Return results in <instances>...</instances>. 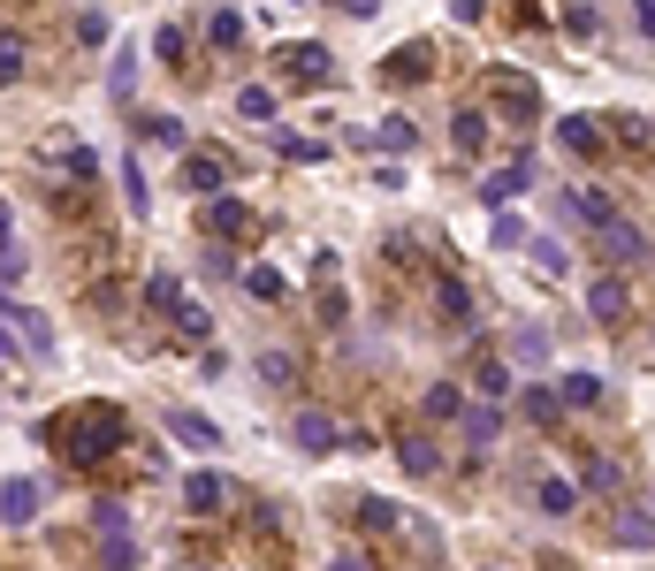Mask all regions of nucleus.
<instances>
[{
	"mask_svg": "<svg viewBox=\"0 0 655 571\" xmlns=\"http://www.w3.org/2000/svg\"><path fill=\"white\" fill-rule=\"evenodd\" d=\"M38 434L54 442V457H61L69 472H92L100 457H115V449L130 442V412H123V404H100V397H84V404L54 412Z\"/></svg>",
	"mask_w": 655,
	"mask_h": 571,
	"instance_id": "obj_1",
	"label": "nucleus"
},
{
	"mask_svg": "<svg viewBox=\"0 0 655 571\" xmlns=\"http://www.w3.org/2000/svg\"><path fill=\"white\" fill-rule=\"evenodd\" d=\"M198 229H206L221 252H237V244H252V237H260V214H252L244 198H229V191H221V198H206V206H198Z\"/></svg>",
	"mask_w": 655,
	"mask_h": 571,
	"instance_id": "obj_2",
	"label": "nucleus"
},
{
	"mask_svg": "<svg viewBox=\"0 0 655 571\" xmlns=\"http://www.w3.org/2000/svg\"><path fill=\"white\" fill-rule=\"evenodd\" d=\"M275 69H283V84H298V92H328V84H335V61H328V46H313V38L275 46Z\"/></svg>",
	"mask_w": 655,
	"mask_h": 571,
	"instance_id": "obj_3",
	"label": "nucleus"
},
{
	"mask_svg": "<svg viewBox=\"0 0 655 571\" xmlns=\"http://www.w3.org/2000/svg\"><path fill=\"white\" fill-rule=\"evenodd\" d=\"M595 252H602V260H610V275H618V267H648V260H655L648 229H641V221H625V214H618V221H602V229H595Z\"/></svg>",
	"mask_w": 655,
	"mask_h": 571,
	"instance_id": "obj_4",
	"label": "nucleus"
},
{
	"mask_svg": "<svg viewBox=\"0 0 655 571\" xmlns=\"http://www.w3.org/2000/svg\"><path fill=\"white\" fill-rule=\"evenodd\" d=\"M602 534H610V549H655V503H648V495H625V503H610Z\"/></svg>",
	"mask_w": 655,
	"mask_h": 571,
	"instance_id": "obj_5",
	"label": "nucleus"
},
{
	"mask_svg": "<svg viewBox=\"0 0 655 571\" xmlns=\"http://www.w3.org/2000/svg\"><path fill=\"white\" fill-rule=\"evenodd\" d=\"M495 115H503L510 130H533V123H541V84L518 77V69H495Z\"/></svg>",
	"mask_w": 655,
	"mask_h": 571,
	"instance_id": "obj_6",
	"label": "nucleus"
},
{
	"mask_svg": "<svg viewBox=\"0 0 655 571\" xmlns=\"http://www.w3.org/2000/svg\"><path fill=\"white\" fill-rule=\"evenodd\" d=\"M427 297H435V320H443V328H473V320H481V305H473V289H466L458 267H435Z\"/></svg>",
	"mask_w": 655,
	"mask_h": 571,
	"instance_id": "obj_7",
	"label": "nucleus"
},
{
	"mask_svg": "<svg viewBox=\"0 0 655 571\" xmlns=\"http://www.w3.org/2000/svg\"><path fill=\"white\" fill-rule=\"evenodd\" d=\"M427 77H435V46H427V38H404V46L381 61V84H389V92H404V84H427Z\"/></svg>",
	"mask_w": 655,
	"mask_h": 571,
	"instance_id": "obj_8",
	"label": "nucleus"
},
{
	"mask_svg": "<svg viewBox=\"0 0 655 571\" xmlns=\"http://www.w3.org/2000/svg\"><path fill=\"white\" fill-rule=\"evenodd\" d=\"M587 312H595L602 328H618V320L633 312V283H625V275H610V267H602V275H587Z\"/></svg>",
	"mask_w": 655,
	"mask_h": 571,
	"instance_id": "obj_9",
	"label": "nucleus"
},
{
	"mask_svg": "<svg viewBox=\"0 0 655 571\" xmlns=\"http://www.w3.org/2000/svg\"><path fill=\"white\" fill-rule=\"evenodd\" d=\"M237 175V160L229 152H183V191H198V198H221V183Z\"/></svg>",
	"mask_w": 655,
	"mask_h": 571,
	"instance_id": "obj_10",
	"label": "nucleus"
},
{
	"mask_svg": "<svg viewBox=\"0 0 655 571\" xmlns=\"http://www.w3.org/2000/svg\"><path fill=\"white\" fill-rule=\"evenodd\" d=\"M161 427L183 442V449H221V427L206 420V412H191V404H168L161 412Z\"/></svg>",
	"mask_w": 655,
	"mask_h": 571,
	"instance_id": "obj_11",
	"label": "nucleus"
},
{
	"mask_svg": "<svg viewBox=\"0 0 655 571\" xmlns=\"http://www.w3.org/2000/svg\"><path fill=\"white\" fill-rule=\"evenodd\" d=\"M183 503H191V518H214V511L237 503V488H229L221 472H191V480H183Z\"/></svg>",
	"mask_w": 655,
	"mask_h": 571,
	"instance_id": "obj_12",
	"label": "nucleus"
},
{
	"mask_svg": "<svg viewBox=\"0 0 655 571\" xmlns=\"http://www.w3.org/2000/svg\"><path fill=\"white\" fill-rule=\"evenodd\" d=\"M526 191H533V152H518L510 168H495L489 183H481V198H489V206H510V198H526Z\"/></svg>",
	"mask_w": 655,
	"mask_h": 571,
	"instance_id": "obj_13",
	"label": "nucleus"
},
{
	"mask_svg": "<svg viewBox=\"0 0 655 571\" xmlns=\"http://www.w3.org/2000/svg\"><path fill=\"white\" fill-rule=\"evenodd\" d=\"M290 442H298L306 457H328V449L343 442V427H335L328 412H298V420H290Z\"/></svg>",
	"mask_w": 655,
	"mask_h": 571,
	"instance_id": "obj_14",
	"label": "nucleus"
},
{
	"mask_svg": "<svg viewBox=\"0 0 655 571\" xmlns=\"http://www.w3.org/2000/svg\"><path fill=\"white\" fill-rule=\"evenodd\" d=\"M458 412H466V389H458V381H427V389H420V420L458 427Z\"/></svg>",
	"mask_w": 655,
	"mask_h": 571,
	"instance_id": "obj_15",
	"label": "nucleus"
},
{
	"mask_svg": "<svg viewBox=\"0 0 655 571\" xmlns=\"http://www.w3.org/2000/svg\"><path fill=\"white\" fill-rule=\"evenodd\" d=\"M533 511H541V518H572V511H579V488H572L564 472H541V480H533Z\"/></svg>",
	"mask_w": 655,
	"mask_h": 571,
	"instance_id": "obj_16",
	"label": "nucleus"
},
{
	"mask_svg": "<svg viewBox=\"0 0 655 571\" xmlns=\"http://www.w3.org/2000/svg\"><path fill=\"white\" fill-rule=\"evenodd\" d=\"M564 214H572V221H587V237H595L602 221H618L610 191H587V183H579V191H564Z\"/></svg>",
	"mask_w": 655,
	"mask_h": 571,
	"instance_id": "obj_17",
	"label": "nucleus"
},
{
	"mask_svg": "<svg viewBox=\"0 0 655 571\" xmlns=\"http://www.w3.org/2000/svg\"><path fill=\"white\" fill-rule=\"evenodd\" d=\"M397 465H404L412 480H435V472H443V449H435L427 434H397Z\"/></svg>",
	"mask_w": 655,
	"mask_h": 571,
	"instance_id": "obj_18",
	"label": "nucleus"
},
{
	"mask_svg": "<svg viewBox=\"0 0 655 571\" xmlns=\"http://www.w3.org/2000/svg\"><path fill=\"white\" fill-rule=\"evenodd\" d=\"M38 503H46V488H38V480H8V488H0V518H8V526H31V518H38Z\"/></svg>",
	"mask_w": 655,
	"mask_h": 571,
	"instance_id": "obj_19",
	"label": "nucleus"
},
{
	"mask_svg": "<svg viewBox=\"0 0 655 571\" xmlns=\"http://www.w3.org/2000/svg\"><path fill=\"white\" fill-rule=\"evenodd\" d=\"M23 69H31V31L0 23V84H23Z\"/></svg>",
	"mask_w": 655,
	"mask_h": 571,
	"instance_id": "obj_20",
	"label": "nucleus"
},
{
	"mask_svg": "<svg viewBox=\"0 0 655 571\" xmlns=\"http://www.w3.org/2000/svg\"><path fill=\"white\" fill-rule=\"evenodd\" d=\"M458 434H466L473 449H489L495 434H503V412H495V404H481V397H466V412H458Z\"/></svg>",
	"mask_w": 655,
	"mask_h": 571,
	"instance_id": "obj_21",
	"label": "nucleus"
},
{
	"mask_svg": "<svg viewBox=\"0 0 655 571\" xmlns=\"http://www.w3.org/2000/svg\"><path fill=\"white\" fill-rule=\"evenodd\" d=\"M556 138H564V152H587V160H595V152H602V115H564V123H556Z\"/></svg>",
	"mask_w": 655,
	"mask_h": 571,
	"instance_id": "obj_22",
	"label": "nucleus"
},
{
	"mask_svg": "<svg viewBox=\"0 0 655 571\" xmlns=\"http://www.w3.org/2000/svg\"><path fill=\"white\" fill-rule=\"evenodd\" d=\"M618 480H625V472H618V457L587 449V457H579V480H572V488H587V495H618Z\"/></svg>",
	"mask_w": 655,
	"mask_h": 571,
	"instance_id": "obj_23",
	"label": "nucleus"
},
{
	"mask_svg": "<svg viewBox=\"0 0 655 571\" xmlns=\"http://www.w3.org/2000/svg\"><path fill=\"white\" fill-rule=\"evenodd\" d=\"M351 518H358L366 534H397V526H404V511H397L389 495H351Z\"/></svg>",
	"mask_w": 655,
	"mask_h": 571,
	"instance_id": "obj_24",
	"label": "nucleus"
},
{
	"mask_svg": "<svg viewBox=\"0 0 655 571\" xmlns=\"http://www.w3.org/2000/svg\"><path fill=\"white\" fill-rule=\"evenodd\" d=\"M526 427L556 434V427H564V397H556V389H541V381H533V389H526Z\"/></svg>",
	"mask_w": 655,
	"mask_h": 571,
	"instance_id": "obj_25",
	"label": "nucleus"
},
{
	"mask_svg": "<svg viewBox=\"0 0 655 571\" xmlns=\"http://www.w3.org/2000/svg\"><path fill=\"white\" fill-rule=\"evenodd\" d=\"M510 381H518V374H510V358H481V366H473V397H481V404L510 397Z\"/></svg>",
	"mask_w": 655,
	"mask_h": 571,
	"instance_id": "obj_26",
	"label": "nucleus"
},
{
	"mask_svg": "<svg viewBox=\"0 0 655 571\" xmlns=\"http://www.w3.org/2000/svg\"><path fill=\"white\" fill-rule=\"evenodd\" d=\"M450 145H458V152H481V145H489V115H481V107H458V115H450Z\"/></svg>",
	"mask_w": 655,
	"mask_h": 571,
	"instance_id": "obj_27",
	"label": "nucleus"
},
{
	"mask_svg": "<svg viewBox=\"0 0 655 571\" xmlns=\"http://www.w3.org/2000/svg\"><path fill=\"white\" fill-rule=\"evenodd\" d=\"M526 252H533V275H549V283H564V275H572V252H564L556 237H533Z\"/></svg>",
	"mask_w": 655,
	"mask_h": 571,
	"instance_id": "obj_28",
	"label": "nucleus"
},
{
	"mask_svg": "<svg viewBox=\"0 0 655 571\" xmlns=\"http://www.w3.org/2000/svg\"><path fill=\"white\" fill-rule=\"evenodd\" d=\"M556 397H564V412H587V404H602V374H564Z\"/></svg>",
	"mask_w": 655,
	"mask_h": 571,
	"instance_id": "obj_29",
	"label": "nucleus"
},
{
	"mask_svg": "<svg viewBox=\"0 0 655 571\" xmlns=\"http://www.w3.org/2000/svg\"><path fill=\"white\" fill-rule=\"evenodd\" d=\"M366 145H374V152H412V145H420V123H412V115H389Z\"/></svg>",
	"mask_w": 655,
	"mask_h": 571,
	"instance_id": "obj_30",
	"label": "nucleus"
},
{
	"mask_svg": "<svg viewBox=\"0 0 655 571\" xmlns=\"http://www.w3.org/2000/svg\"><path fill=\"white\" fill-rule=\"evenodd\" d=\"M138 145H161V152H183V123H175V115H138Z\"/></svg>",
	"mask_w": 655,
	"mask_h": 571,
	"instance_id": "obj_31",
	"label": "nucleus"
},
{
	"mask_svg": "<svg viewBox=\"0 0 655 571\" xmlns=\"http://www.w3.org/2000/svg\"><path fill=\"white\" fill-rule=\"evenodd\" d=\"M244 289H252L260 305H283V297H290V283H283V267H244Z\"/></svg>",
	"mask_w": 655,
	"mask_h": 571,
	"instance_id": "obj_32",
	"label": "nucleus"
},
{
	"mask_svg": "<svg viewBox=\"0 0 655 571\" xmlns=\"http://www.w3.org/2000/svg\"><path fill=\"white\" fill-rule=\"evenodd\" d=\"M146 312H168V320H175V312H183V283H175V275H153V283H146Z\"/></svg>",
	"mask_w": 655,
	"mask_h": 571,
	"instance_id": "obj_33",
	"label": "nucleus"
},
{
	"mask_svg": "<svg viewBox=\"0 0 655 571\" xmlns=\"http://www.w3.org/2000/svg\"><path fill=\"white\" fill-rule=\"evenodd\" d=\"M153 54H161L168 69H183V61H191V38H183V23H161V31H153Z\"/></svg>",
	"mask_w": 655,
	"mask_h": 571,
	"instance_id": "obj_34",
	"label": "nucleus"
},
{
	"mask_svg": "<svg viewBox=\"0 0 655 571\" xmlns=\"http://www.w3.org/2000/svg\"><path fill=\"white\" fill-rule=\"evenodd\" d=\"M206 38H214L221 54H229V46H244V15H229V8H214V15H206Z\"/></svg>",
	"mask_w": 655,
	"mask_h": 571,
	"instance_id": "obj_35",
	"label": "nucleus"
},
{
	"mask_svg": "<svg viewBox=\"0 0 655 571\" xmlns=\"http://www.w3.org/2000/svg\"><path fill=\"white\" fill-rule=\"evenodd\" d=\"M237 115H244V123H275V92H267V84H244V92H237Z\"/></svg>",
	"mask_w": 655,
	"mask_h": 571,
	"instance_id": "obj_36",
	"label": "nucleus"
},
{
	"mask_svg": "<svg viewBox=\"0 0 655 571\" xmlns=\"http://www.w3.org/2000/svg\"><path fill=\"white\" fill-rule=\"evenodd\" d=\"M92 526H100V541H115V534H130V511H123L115 495H100V503H92Z\"/></svg>",
	"mask_w": 655,
	"mask_h": 571,
	"instance_id": "obj_37",
	"label": "nucleus"
},
{
	"mask_svg": "<svg viewBox=\"0 0 655 571\" xmlns=\"http://www.w3.org/2000/svg\"><path fill=\"white\" fill-rule=\"evenodd\" d=\"M138 557H146V549H138L130 534H115V541H100V564H107V571H138Z\"/></svg>",
	"mask_w": 655,
	"mask_h": 571,
	"instance_id": "obj_38",
	"label": "nucleus"
},
{
	"mask_svg": "<svg viewBox=\"0 0 655 571\" xmlns=\"http://www.w3.org/2000/svg\"><path fill=\"white\" fill-rule=\"evenodd\" d=\"M206 328H214V312H206L198 297H183V312H175V335H191V343H206Z\"/></svg>",
	"mask_w": 655,
	"mask_h": 571,
	"instance_id": "obj_39",
	"label": "nucleus"
},
{
	"mask_svg": "<svg viewBox=\"0 0 655 571\" xmlns=\"http://www.w3.org/2000/svg\"><path fill=\"white\" fill-rule=\"evenodd\" d=\"M510 358H518V366H541V358H549V335H541V328H518V335H510Z\"/></svg>",
	"mask_w": 655,
	"mask_h": 571,
	"instance_id": "obj_40",
	"label": "nucleus"
},
{
	"mask_svg": "<svg viewBox=\"0 0 655 571\" xmlns=\"http://www.w3.org/2000/svg\"><path fill=\"white\" fill-rule=\"evenodd\" d=\"M107 92L130 107V92H138V54H115V77H107Z\"/></svg>",
	"mask_w": 655,
	"mask_h": 571,
	"instance_id": "obj_41",
	"label": "nucleus"
},
{
	"mask_svg": "<svg viewBox=\"0 0 655 571\" xmlns=\"http://www.w3.org/2000/svg\"><path fill=\"white\" fill-rule=\"evenodd\" d=\"M260 374H267L275 389H290V381H298V358H290V351H260Z\"/></svg>",
	"mask_w": 655,
	"mask_h": 571,
	"instance_id": "obj_42",
	"label": "nucleus"
},
{
	"mask_svg": "<svg viewBox=\"0 0 655 571\" xmlns=\"http://www.w3.org/2000/svg\"><path fill=\"white\" fill-rule=\"evenodd\" d=\"M61 168H69L77 183H92V175H100V152H92V145H69V152H61Z\"/></svg>",
	"mask_w": 655,
	"mask_h": 571,
	"instance_id": "obj_43",
	"label": "nucleus"
},
{
	"mask_svg": "<svg viewBox=\"0 0 655 571\" xmlns=\"http://www.w3.org/2000/svg\"><path fill=\"white\" fill-rule=\"evenodd\" d=\"M343 312H351V297L335 283H321V312H313V320H321V328H343Z\"/></svg>",
	"mask_w": 655,
	"mask_h": 571,
	"instance_id": "obj_44",
	"label": "nucleus"
},
{
	"mask_svg": "<svg viewBox=\"0 0 655 571\" xmlns=\"http://www.w3.org/2000/svg\"><path fill=\"white\" fill-rule=\"evenodd\" d=\"M595 31H602L595 8H564V38H595Z\"/></svg>",
	"mask_w": 655,
	"mask_h": 571,
	"instance_id": "obj_45",
	"label": "nucleus"
},
{
	"mask_svg": "<svg viewBox=\"0 0 655 571\" xmlns=\"http://www.w3.org/2000/svg\"><path fill=\"white\" fill-rule=\"evenodd\" d=\"M77 38H84V46H107V38H115V23H107V8H100V15H77Z\"/></svg>",
	"mask_w": 655,
	"mask_h": 571,
	"instance_id": "obj_46",
	"label": "nucleus"
},
{
	"mask_svg": "<svg viewBox=\"0 0 655 571\" xmlns=\"http://www.w3.org/2000/svg\"><path fill=\"white\" fill-rule=\"evenodd\" d=\"M123 198H130V214H146V168L138 160H123Z\"/></svg>",
	"mask_w": 655,
	"mask_h": 571,
	"instance_id": "obj_47",
	"label": "nucleus"
},
{
	"mask_svg": "<svg viewBox=\"0 0 655 571\" xmlns=\"http://www.w3.org/2000/svg\"><path fill=\"white\" fill-rule=\"evenodd\" d=\"M23 260H31V252H23L15 237H0V283H15V275H23Z\"/></svg>",
	"mask_w": 655,
	"mask_h": 571,
	"instance_id": "obj_48",
	"label": "nucleus"
},
{
	"mask_svg": "<svg viewBox=\"0 0 655 571\" xmlns=\"http://www.w3.org/2000/svg\"><path fill=\"white\" fill-rule=\"evenodd\" d=\"M275 145H283L290 160H328V145H313V138H283V130H275Z\"/></svg>",
	"mask_w": 655,
	"mask_h": 571,
	"instance_id": "obj_49",
	"label": "nucleus"
},
{
	"mask_svg": "<svg viewBox=\"0 0 655 571\" xmlns=\"http://www.w3.org/2000/svg\"><path fill=\"white\" fill-rule=\"evenodd\" d=\"M328 571H374V564H366L358 549H343V557H328Z\"/></svg>",
	"mask_w": 655,
	"mask_h": 571,
	"instance_id": "obj_50",
	"label": "nucleus"
},
{
	"mask_svg": "<svg viewBox=\"0 0 655 571\" xmlns=\"http://www.w3.org/2000/svg\"><path fill=\"white\" fill-rule=\"evenodd\" d=\"M641 38H648V46H655V0H648V8H641Z\"/></svg>",
	"mask_w": 655,
	"mask_h": 571,
	"instance_id": "obj_51",
	"label": "nucleus"
},
{
	"mask_svg": "<svg viewBox=\"0 0 655 571\" xmlns=\"http://www.w3.org/2000/svg\"><path fill=\"white\" fill-rule=\"evenodd\" d=\"M8 351H15V343H8V328H0V358H8Z\"/></svg>",
	"mask_w": 655,
	"mask_h": 571,
	"instance_id": "obj_52",
	"label": "nucleus"
},
{
	"mask_svg": "<svg viewBox=\"0 0 655 571\" xmlns=\"http://www.w3.org/2000/svg\"><path fill=\"white\" fill-rule=\"evenodd\" d=\"M0 237H8V206H0Z\"/></svg>",
	"mask_w": 655,
	"mask_h": 571,
	"instance_id": "obj_53",
	"label": "nucleus"
},
{
	"mask_svg": "<svg viewBox=\"0 0 655 571\" xmlns=\"http://www.w3.org/2000/svg\"><path fill=\"white\" fill-rule=\"evenodd\" d=\"M0 381H8V374H0Z\"/></svg>",
	"mask_w": 655,
	"mask_h": 571,
	"instance_id": "obj_54",
	"label": "nucleus"
},
{
	"mask_svg": "<svg viewBox=\"0 0 655 571\" xmlns=\"http://www.w3.org/2000/svg\"><path fill=\"white\" fill-rule=\"evenodd\" d=\"M489 571H495V564H489Z\"/></svg>",
	"mask_w": 655,
	"mask_h": 571,
	"instance_id": "obj_55",
	"label": "nucleus"
}]
</instances>
